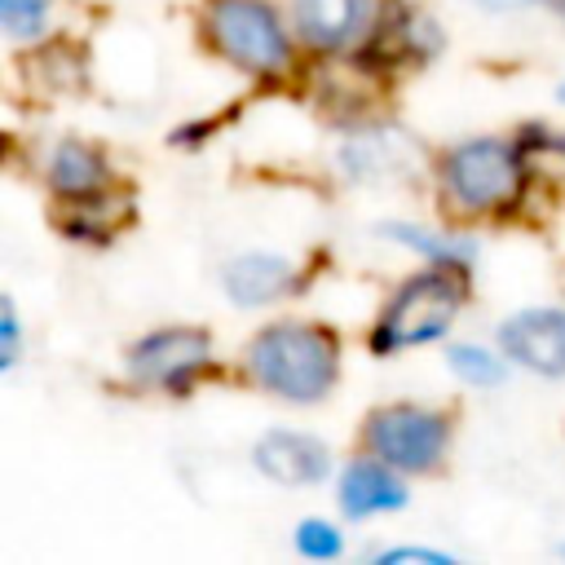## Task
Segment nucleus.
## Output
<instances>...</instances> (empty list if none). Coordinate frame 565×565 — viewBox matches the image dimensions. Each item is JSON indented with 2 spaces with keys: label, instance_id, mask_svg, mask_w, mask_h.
I'll return each mask as SVG.
<instances>
[{
  "label": "nucleus",
  "instance_id": "nucleus-11",
  "mask_svg": "<svg viewBox=\"0 0 565 565\" xmlns=\"http://www.w3.org/2000/svg\"><path fill=\"white\" fill-rule=\"evenodd\" d=\"M411 499L406 490V472L384 463L380 455H358L340 468L335 481V503L349 521H366V516H384V512H402Z\"/></svg>",
  "mask_w": 565,
  "mask_h": 565
},
{
  "label": "nucleus",
  "instance_id": "nucleus-2",
  "mask_svg": "<svg viewBox=\"0 0 565 565\" xmlns=\"http://www.w3.org/2000/svg\"><path fill=\"white\" fill-rule=\"evenodd\" d=\"M525 185L530 154L508 137H468L437 159V194L455 216H508Z\"/></svg>",
  "mask_w": 565,
  "mask_h": 565
},
{
  "label": "nucleus",
  "instance_id": "nucleus-14",
  "mask_svg": "<svg viewBox=\"0 0 565 565\" xmlns=\"http://www.w3.org/2000/svg\"><path fill=\"white\" fill-rule=\"evenodd\" d=\"M375 234L393 238L397 247H406L415 256H424V265H459V269H468V260H472V243L468 238L437 234V230H424V225H411V221H380Z\"/></svg>",
  "mask_w": 565,
  "mask_h": 565
},
{
  "label": "nucleus",
  "instance_id": "nucleus-9",
  "mask_svg": "<svg viewBox=\"0 0 565 565\" xmlns=\"http://www.w3.org/2000/svg\"><path fill=\"white\" fill-rule=\"evenodd\" d=\"M494 340L512 366L543 375V380L565 375V309L561 305H530V309L508 313Z\"/></svg>",
  "mask_w": 565,
  "mask_h": 565
},
{
  "label": "nucleus",
  "instance_id": "nucleus-16",
  "mask_svg": "<svg viewBox=\"0 0 565 565\" xmlns=\"http://www.w3.org/2000/svg\"><path fill=\"white\" fill-rule=\"evenodd\" d=\"M0 26L13 44H35L49 31V0H0Z\"/></svg>",
  "mask_w": 565,
  "mask_h": 565
},
{
  "label": "nucleus",
  "instance_id": "nucleus-3",
  "mask_svg": "<svg viewBox=\"0 0 565 565\" xmlns=\"http://www.w3.org/2000/svg\"><path fill=\"white\" fill-rule=\"evenodd\" d=\"M463 305H468L463 269L459 265H424L384 300L375 331H371V349L402 353V349L433 344L455 327Z\"/></svg>",
  "mask_w": 565,
  "mask_h": 565
},
{
  "label": "nucleus",
  "instance_id": "nucleus-22",
  "mask_svg": "<svg viewBox=\"0 0 565 565\" xmlns=\"http://www.w3.org/2000/svg\"><path fill=\"white\" fill-rule=\"evenodd\" d=\"M556 97H561V102H565V84H561V88H556Z\"/></svg>",
  "mask_w": 565,
  "mask_h": 565
},
{
  "label": "nucleus",
  "instance_id": "nucleus-6",
  "mask_svg": "<svg viewBox=\"0 0 565 565\" xmlns=\"http://www.w3.org/2000/svg\"><path fill=\"white\" fill-rule=\"evenodd\" d=\"M132 384L146 388H185L199 371L212 366V335L203 327H159L150 335H141L128 358H124Z\"/></svg>",
  "mask_w": 565,
  "mask_h": 565
},
{
  "label": "nucleus",
  "instance_id": "nucleus-8",
  "mask_svg": "<svg viewBox=\"0 0 565 565\" xmlns=\"http://www.w3.org/2000/svg\"><path fill=\"white\" fill-rule=\"evenodd\" d=\"M335 159H340V172L353 185H397V181H411L424 168L419 146L402 128H388V124L353 128L340 141Z\"/></svg>",
  "mask_w": 565,
  "mask_h": 565
},
{
  "label": "nucleus",
  "instance_id": "nucleus-4",
  "mask_svg": "<svg viewBox=\"0 0 565 565\" xmlns=\"http://www.w3.org/2000/svg\"><path fill=\"white\" fill-rule=\"evenodd\" d=\"M207 44L238 71L274 79L291 71L296 31L269 0H212L203 13Z\"/></svg>",
  "mask_w": 565,
  "mask_h": 565
},
{
  "label": "nucleus",
  "instance_id": "nucleus-18",
  "mask_svg": "<svg viewBox=\"0 0 565 565\" xmlns=\"http://www.w3.org/2000/svg\"><path fill=\"white\" fill-rule=\"evenodd\" d=\"M18 358H22V318L13 296H4L0 300V371H13Z\"/></svg>",
  "mask_w": 565,
  "mask_h": 565
},
{
  "label": "nucleus",
  "instance_id": "nucleus-21",
  "mask_svg": "<svg viewBox=\"0 0 565 565\" xmlns=\"http://www.w3.org/2000/svg\"><path fill=\"white\" fill-rule=\"evenodd\" d=\"M547 4H552V9H556V13L565 18V0H547Z\"/></svg>",
  "mask_w": 565,
  "mask_h": 565
},
{
  "label": "nucleus",
  "instance_id": "nucleus-13",
  "mask_svg": "<svg viewBox=\"0 0 565 565\" xmlns=\"http://www.w3.org/2000/svg\"><path fill=\"white\" fill-rule=\"evenodd\" d=\"M44 185L57 194V199H88L97 190L110 185V163L106 154L84 141V137H57L44 154Z\"/></svg>",
  "mask_w": 565,
  "mask_h": 565
},
{
  "label": "nucleus",
  "instance_id": "nucleus-5",
  "mask_svg": "<svg viewBox=\"0 0 565 565\" xmlns=\"http://www.w3.org/2000/svg\"><path fill=\"white\" fill-rule=\"evenodd\" d=\"M362 446L384 463L402 468L406 477L437 472L450 450V419L437 406L419 402H388L375 406L362 424Z\"/></svg>",
  "mask_w": 565,
  "mask_h": 565
},
{
  "label": "nucleus",
  "instance_id": "nucleus-1",
  "mask_svg": "<svg viewBox=\"0 0 565 565\" xmlns=\"http://www.w3.org/2000/svg\"><path fill=\"white\" fill-rule=\"evenodd\" d=\"M243 375L278 402L313 406L340 380V344L318 322H269L243 344Z\"/></svg>",
  "mask_w": 565,
  "mask_h": 565
},
{
  "label": "nucleus",
  "instance_id": "nucleus-20",
  "mask_svg": "<svg viewBox=\"0 0 565 565\" xmlns=\"http://www.w3.org/2000/svg\"><path fill=\"white\" fill-rule=\"evenodd\" d=\"M477 9H490V13H508V9H521L525 0H472Z\"/></svg>",
  "mask_w": 565,
  "mask_h": 565
},
{
  "label": "nucleus",
  "instance_id": "nucleus-15",
  "mask_svg": "<svg viewBox=\"0 0 565 565\" xmlns=\"http://www.w3.org/2000/svg\"><path fill=\"white\" fill-rule=\"evenodd\" d=\"M446 366H450V375H455L459 384H468V388H499V384L508 380V358H503V349L494 353V349L472 344V340L450 344V349H446Z\"/></svg>",
  "mask_w": 565,
  "mask_h": 565
},
{
  "label": "nucleus",
  "instance_id": "nucleus-12",
  "mask_svg": "<svg viewBox=\"0 0 565 565\" xmlns=\"http://www.w3.org/2000/svg\"><path fill=\"white\" fill-rule=\"evenodd\" d=\"M296 287V265L282 252H238L221 265V291L234 309H265Z\"/></svg>",
  "mask_w": 565,
  "mask_h": 565
},
{
  "label": "nucleus",
  "instance_id": "nucleus-19",
  "mask_svg": "<svg viewBox=\"0 0 565 565\" xmlns=\"http://www.w3.org/2000/svg\"><path fill=\"white\" fill-rule=\"evenodd\" d=\"M371 561L380 565H397V561H424V565H450L455 556L441 552V547H419V543H402V547H380Z\"/></svg>",
  "mask_w": 565,
  "mask_h": 565
},
{
  "label": "nucleus",
  "instance_id": "nucleus-23",
  "mask_svg": "<svg viewBox=\"0 0 565 565\" xmlns=\"http://www.w3.org/2000/svg\"><path fill=\"white\" fill-rule=\"evenodd\" d=\"M561 552H565V547H561Z\"/></svg>",
  "mask_w": 565,
  "mask_h": 565
},
{
  "label": "nucleus",
  "instance_id": "nucleus-17",
  "mask_svg": "<svg viewBox=\"0 0 565 565\" xmlns=\"http://www.w3.org/2000/svg\"><path fill=\"white\" fill-rule=\"evenodd\" d=\"M291 543H296V552H300L305 561H335V556L344 552V534H340L331 521H322V516H305V521L296 525Z\"/></svg>",
  "mask_w": 565,
  "mask_h": 565
},
{
  "label": "nucleus",
  "instance_id": "nucleus-10",
  "mask_svg": "<svg viewBox=\"0 0 565 565\" xmlns=\"http://www.w3.org/2000/svg\"><path fill=\"white\" fill-rule=\"evenodd\" d=\"M252 468L274 486H318L331 472V446L313 433L269 428L252 446Z\"/></svg>",
  "mask_w": 565,
  "mask_h": 565
},
{
  "label": "nucleus",
  "instance_id": "nucleus-7",
  "mask_svg": "<svg viewBox=\"0 0 565 565\" xmlns=\"http://www.w3.org/2000/svg\"><path fill=\"white\" fill-rule=\"evenodd\" d=\"M296 44L322 57L353 53L380 26V0H287Z\"/></svg>",
  "mask_w": 565,
  "mask_h": 565
}]
</instances>
